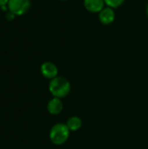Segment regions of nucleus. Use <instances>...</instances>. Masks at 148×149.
Returning a JSON list of instances; mask_svg holds the SVG:
<instances>
[{
  "label": "nucleus",
  "instance_id": "f257e3e1",
  "mask_svg": "<svg viewBox=\"0 0 148 149\" xmlns=\"http://www.w3.org/2000/svg\"><path fill=\"white\" fill-rule=\"evenodd\" d=\"M49 91L53 97L62 99L66 97L71 92V84L64 77H58L51 79L49 84Z\"/></svg>",
  "mask_w": 148,
  "mask_h": 149
},
{
  "label": "nucleus",
  "instance_id": "f03ea898",
  "mask_svg": "<svg viewBox=\"0 0 148 149\" xmlns=\"http://www.w3.org/2000/svg\"><path fill=\"white\" fill-rule=\"evenodd\" d=\"M70 132L66 124L58 123L54 125L50 131V140L57 146L63 145L69 139Z\"/></svg>",
  "mask_w": 148,
  "mask_h": 149
},
{
  "label": "nucleus",
  "instance_id": "7ed1b4c3",
  "mask_svg": "<svg viewBox=\"0 0 148 149\" xmlns=\"http://www.w3.org/2000/svg\"><path fill=\"white\" fill-rule=\"evenodd\" d=\"M31 7L30 0H9L8 9L15 16L25 14Z\"/></svg>",
  "mask_w": 148,
  "mask_h": 149
},
{
  "label": "nucleus",
  "instance_id": "20e7f679",
  "mask_svg": "<svg viewBox=\"0 0 148 149\" xmlns=\"http://www.w3.org/2000/svg\"><path fill=\"white\" fill-rule=\"evenodd\" d=\"M115 19L114 9L106 6L99 12V20L102 24L108 25L111 24Z\"/></svg>",
  "mask_w": 148,
  "mask_h": 149
},
{
  "label": "nucleus",
  "instance_id": "39448f33",
  "mask_svg": "<svg viewBox=\"0 0 148 149\" xmlns=\"http://www.w3.org/2000/svg\"><path fill=\"white\" fill-rule=\"evenodd\" d=\"M41 73L42 75L49 79H52L58 76V69L57 65L51 62H44L41 65Z\"/></svg>",
  "mask_w": 148,
  "mask_h": 149
},
{
  "label": "nucleus",
  "instance_id": "423d86ee",
  "mask_svg": "<svg viewBox=\"0 0 148 149\" xmlns=\"http://www.w3.org/2000/svg\"><path fill=\"white\" fill-rule=\"evenodd\" d=\"M104 0H84L85 8L92 13H99L105 7Z\"/></svg>",
  "mask_w": 148,
  "mask_h": 149
},
{
  "label": "nucleus",
  "instance_id": "0eeeda50",
  "mask_svg": "<svg viewBox=\"0 0 148 149\" xmlns=\"http://www.w3.org/2000/svg\"><path fill=\"white\" fill-rule=\"evenodd\" d=\"M63 108H64L63 102H62L61 99H58V98L54 97L47 104V110L52 115L59 114L63 111Z\"/></svg>",
  "mask_w": 148,
  "mask_h": 149
},
{
  "label": "nucleus",
  "instance_id": "6e6552de",
  "mask_svg": "<svg viewBox=\"0 0 148 149\" xmlns=\"http://www.w3.org/2000/svg\"><path fill=\"white\" fill-rule=\"evenodd\" d=\"M66 126L69 128L71 132H76L79 130L82 127V120L79 117L72 116L70 119H68L66 122Z\"/></svg>",
  "mask_w": 148,
  "mask_h": 149
},
{
  "label": "nucleus",
  "instance_id": "1a4fd4ad",
  "mask_svg": "<svg viewBox=\"0 0 148 149\" xmlns=\"http://www.w3.org/2000/svg\"><path fill=\"white\" fill-rule=\"evenodd\" d=\"M104 1L106 6L111 7L113 9H116L121 6L125 2V0H104Z\"/></svg>",
  "mask_w": 148,
  "mask_h": 149
},
{
  "label": "nucleus",
  "instance_id": "9d476101",
  "mask_svg": "<svg viewBox=\"0 0 148 149\" xmlns=\"http://www.w3.org/2000/svg\"><path fill=\"white\" fill-rule=\"evenodd\" d=\"M6 17H7L8 20H11V19H13V18L15 17V15H14L13 13L10 12V13H8V14L6 15Z\"/></svg>",
  "mask_w": 148,
  "mask_h": 149
},
{
  "label": "nucleus",
  "instance_id": "9b49d317",
  "mask_svg": "<svg viewBox=\"0 0 148 149\" xmlns=\"http://www.w3.org/2000/svg\"><path fill=\"white\" fill-rule=\"evenodd\" d=\"M9 0H0V6H4L5 4H8Z\"/></svg>",
  "mask_w": 148,
  "mask_h": 149
},
{
  "label": "nucleus",
  "instance_id": "f8f14e48",
  "mask_svg": "<svg viewBox=\"0 0 148 149\" xmlns=\"http://www.w3.org/2000/svg\"><path fill=\"white\" fill-rule=\"evenodd\" d=\"M147 17H148V4H147Z\"/></svg>",
  "mask_w": 148,
  "mask_h": 149
},
{
  "label": "nucleus",
  "instance_id": "ddd939ff",
  "mask_svg": "<svg viewBox=\"0 0 148 149\" xmlns=\"http://www.w3.org/2000/svg\"><path fill=\"white\" fill-rule=\"evenodd\" d=\"M60 1H66V0H60Z\"/></svg>",
  "mask_w": 148,
  "mask_h": 149
}]
</instances>
